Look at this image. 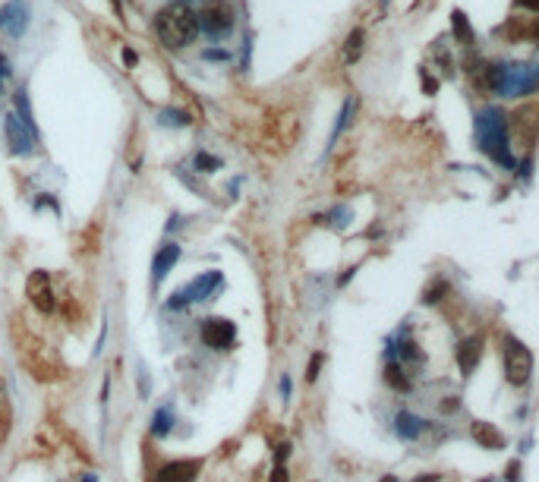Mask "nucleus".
Here are the masks:
<instances>
[{"label":"nucleus","instance_id":"nucleus-1","mask_svg":"<svg viewBox=\"0 0 539 482\" xmlns=\"http://www.w3.org/2000/svg\"><path fill=\"white\" fill-rule=\"evenodd\" d=\"M13 341H16V350H19V363L32 372V378H38V382H57V378L67 375L60 356H57L38 334L28 331L19 318H13Z\"/></svg>","mask_w":539,"mask_h":482},{"label":"nucleus","instance_id":"nucleus-2","mask_svg":"<svg viewBox=\"0 0 539 482\" xmlns=\"http://www.w3.org/2000/svg\"><path fill=\"white\" fill-rule=\"evenodd\" d=\"M476 145L483 155L505 164L514 171V155H511V136H508V114L501 107H486L476 114Z\"/></svg>","mask_w":539,"mask_h":482},{"label":"nucleus","instance_id":"nucleus-3","mask_svg":"<svg viewBox=\"0 0 539 482\" xmlns=\"http://www.w3.org/2000/svg\"><path fill=\"white\" fill-rule=\"evenodd\" d=\"M155 32L167 48H186L196 41L199 35V23H196V13H189L186 6H164L155 16Z\"/></svg>","mask_w":539,"mask_h":482},{"label":"nucleus","instance_id":"nucleus-4","mask_svg":"<svg viewBox=\"0 0 539 482\" xmlns=\"http://www.w3.org/2000/svg\"><path fill=\"white\" fill-rule=\"evenodd\" d=\"M221 284H224L221 272H202L199 277H193L186 287H180L177 294L167 299V309L180 312V309H186V306H193V303H202V299H208L218 287H221Z\"/></svg>","mask_w":539,"mask_h":482},{"label":"nucleus","instance_id":"nucleus-5","mask_svg":"<svg viewBox=\"0 0 539 482\" xmlns=\"http://www.w3.org/2000/svg\"><path fill=\"white\" fill-rule=\"evenodd\" d=\"M234 6L228 0H208L199 13H196V23H199V32L211 35V38H224L234 28Z\"/></svg>","mask_w":539,"mask_h":482},{"label":"nucleus","instance_id":"nucleus-6","mask_svg":"<svg viewBox=\"0 0 539 482\" xmlns=\"http://www.w3.org/2000/svg\"><path fill=\"white\" fill-rule=\"evenodd\" d=\"M533 375V353L527 350V344L517 338L505 341V378L514 388H523Z\"/></svg>","mask_w":539,"mask_h":482},{"label":"nucleus","instance_id":"nucleus-7","mask_svg":"<svg viewBox=\"0 0 539 482\" xmlns=\"http://www.w3.org/2000/svg\"><path fill=\"white\" fill-rule=\"evenodd\" d=\"M4 133H6V145H10V151L16 158H28L35 151V145H38V133H32L16 114L4 117Z\"/></svg>","mask_w":539,"mask_h":482},{"label":"nucleus","instance_id":"nucleus-8","mask_svg":"<svg viewBox=\"0 0 539 482\" xmlns=\"http://www.w3.org/2000/svg\"><path fill=\"white\" fill-rule=\"evenodd\" d=\"M533 89H539V67H523V63H511V67H505L501 95L517 98V95H530Z\"/></svg>","mask_w":539,"mask_h":482},{"label":"nucleus","instance_id":"nucleus-9","mask_svg":"<svg viewBox=\"0 0 539 482\" xmlns=\"http://www.w3.org/2000/svg\"><path fill=\"white\" fill-rule=\"evenodd\" d=\"M199 334H202V341H206V347H211V350H230V347H234V341H237V325L230 318L211 316V318L202 321Z\"/></svg>","mask_w":539,"mask_h":482},{"label":"nucleus","instance_id":"nucleus-10","mask_svg":"<svg viewBox=\"0 0 539 482\" xmlns=\"http://www.w3.org/2000/svg\"><path fill=\"white\" fill-rule=\"evenodd\" d=\"M28 16H32V10H28L26 0H10L0 10V32H6L10 38H23L28 28Z\"/></svg>","mask_w":539,"mask_h":482},{"label":"nucleus","instance_id":"nucleus-11","mask_svg":"<svg viewBox=\"0 0 539 482\" xmlns=\"http://www.w3.org/2000/svg\"><path fill=\"white\" fill-rule=\"evenodd\" d=\"M26 294L32 299V306L38 312H54V290H50V277L48 272H32L26 281Z\"/></svg>","mask_w":539,"mask_h":482},{"label":"nucleus","instance_id":"nucleus-12","mask_svg":"<svg viewBox=\"0 0 539 482\" xmlns=\"http://www.w3.org/2000/svg\"><path fill=\"white\" fill-rule=\"evenodd\" d=\"M202 470V460L196 457H183V460H171L161 470L155 473V482H196Z\"/></svg>","mask_w":539,"mask_h":482},{"label":"nucleus","instance_id":"nucleus-13","mask_svg":"<svg viewBox=\"0 0 539 482\" xmlns=\"http://www.w3.org/2000/svg\"><path fill=\"white\" fill-rule=\"evenodd\" d=\"M483 347H486L483 334H470V338H464L457 344V369H461V375H473L476 372L479 360H483Z\"/></svg>","mask_w":539,"mask_h":482},{"label":"nucleus","instance_id":"nucleus-14","mask_svg":"<svg viewBox=\"0 0 539 482\" xmlns=\"http://www.w3.org/2000/svg\"><path fill=\"white\" fill-rule=\"evenodd\" d=\"M177 262H180V246L177 243H164L161 250L155 252V259H151V287H158V284L174 272Z\"/></svg>","mask_w":539,"mask_h":482},{"label":"nucleus","instance_id":"nucleus-15","mask_svg":"<svg viewBox=\"0 0 539 482\" xmlns=\"http://www.w3.org/2000/svg\"><path fill=\"white\" fill-rule=\"evenodd\" d=\"M470 435H473V441L483 444V448H492V451H501V448H505V435H501L498 429L492 426V422L476 419V422L470 426Z\"/></svg>","mask_w":539,"mask_h":482},{"label":"nucleus","instance_id":"nucleus-16","mask_svg":"<svg viewBox=\"0 0 539 482\" xmlns=\"http://www.w3.org/2000/svg\"><path fill=\"white\" fill-rule=\"evenodd\" d=\"M395 429H397V435L404 438V441H413L422 429H426V419H420L417 413H410V410H400L397 413V422H395Z\"/></svg>","mask_w":539,"mask_h":482},{"label":"nucleus","instance_id":"nucleus-17","mask_svg":"<svg viewBox=\"0 0 539 482\" xmlns=\"http://www.w3.org/2000/svg\"><path fill=\"white\" fill-rule=\"evenodd\" d=\"M174 429V407H158L151 416V435L155 438H167Z\"/></svg>","mask_w":539,"mask_h":482},{"label":"nucleus","instance_id":"nucleus-18","mask_svg":"<svg viewBox=\"0 0 539 482\" xmlns=\"http://www.w3.org/2000/svg\"><path fill=\"white\" fill-rule=\"evenodd\" d=\"M13 101H16V117H19V120H23L26 127L32 129V133H38V127H35V114H32V101H28L26 89H19V92H16V98H13Z\"/></svg>","mask_w":539,"mask_h":482},{"label":"nucleus","instance_id":"nucleus-19","mask_svg":"<svg viewBox=\"0 0 539 482\" xmlns=\"http://www.w3.org/2000/svg\"><path fill=\"white\" fill-rule=\"evenodd\" d=\"M385 382H388L395 391H410V378H407V372L400 369V363H388V366H385Z\"/></svg>","mask_w":539,"mask_h":482},{"label":"nucleus","instance_id":"nucleus-20","mask_svg":"<svg viewBox=\"0 0 539 482\" xmlns=\"http://www.w3.org/2000/svg\"><path fill=\"white\" fill-rule=\"evenodd\" d=\"M193 164H196V171H199V173H211V171H218V167H221V161H218L215 155H208V151H199Z\"/></svg>","mask_w":539,"mask_h":482},{"label":"nucleus","instance_id":"nucleus-21","mask_svg":"<svg viewBox=\"0 0 539 482\" xmlns=\"http://www.w3.org/2000/svg\"><path fill=\"white\" fill-rule=\"evenodd\" d=\"M10 419H13V413H10V397H6V391H4V385H0V432H10Z\"/></svg>","mask_w":539,"mask_h":482},{"label":"nucleus","instance_id":"nucleus-22","mask_svg":"<svg viewBox=\"0 0 539 482\" xmlns=\"http://www.w3.org/2000/svg\"><path fill=\"white\" fill-rule=\"evenodd\" d=\"M158 120H161V127H186V114H180V111H161L158 114Z\"/></svg>","mask_w":539,"mask_h":482},{"label":"nucleus","instance_id":"nucleus-23","mask_svg":"<svg viewBox=\"0 0 539 482\" xmlns=\"http://www.w3.org/2000/svg\"><path fill=\"white\" fill-rule=\"evenodd\" d=\"M360 41H363V32H353L351 38H347V50H344V60L347 63H353L356 57H360V48H363Z\"/></svg>","mask_w":539,"mask_h":482},{"label":"nucleus","instance_id":"nucleus-24","mask_svg":"<svg viewBox=\"0 0 539 482\" xmlns=\"http://www.w3.org/2000/svg\"><path fill=\"white\" fill-rule=\"evenodd\" d=\"M351 111H353V101H344V111H341V117H338V123H334V133H331V145L338 142V136L344 133V127H347V117H351Z\"/></svg>","mask_w":539,"mask_h":482},{"label":"nucleus","instance_id":"nucleus-25","mask_svg":"<svg viewBox=\"0 0 539 482\" xmlns=\"http://www.w3.org/2000/svg\"><path fill=\"white\" fill-rule=\"evenodd\" d=\"M10 60H6V57L4 54H0V98H4V95H6V82H10Z\"/></svg>","mask_w":539,"mask_h":482},{"label":"nucleus","instance_id":"nucleus-26","mask_svg":"<svg viewBox=\"0 0 539 482\" xmlns=\"http://www.w3.org/2000/svg\"><path fill=\"white\" fill-rule=\"evenodd\" d=\"M445 290H448V284H445V281H435V284H432V287H429V290H426V296H422V299H426V303H429V306H432V303H435V299H442V294H445Z\"/></svg>","mask_w":539,"mask_h":482},{"label":"nucleus","instance_id":"nucleus-27","mask_svg":"<svg viewBox=\"0 0 539 482\" xmlns=\"http://www.w3.org/2000/svg\"><path fill=\"white\" fill-rule=\"evenodd\" d=\"M454 28H457V35H464V38L470 41V26H467V16H464V13H454Z\"/></svg>","mask_w":539,"mask_h":482},{"label":"nucleus","instance_id":"nucleus-28","mask_svg":"<svg viewBox=\"0 0 539 482\" xmlns=\"http://www.w3.org/2000/svg\"><path fill=\"white\" fill-rule=\"evenodd\" d=\"M319 366H322V353H316L309 360V369H306V378H309V382H316L319 378Z\"/></svg>","mask_w":539,"mask_h":482},{"label":"nucleus","instance_id":"nucleus-29","mask_svg":"<svg viewBox=\"0 0 539 482\" xmlns=\"http://www.w3.org/2000/svg\"><path fill=\"white\" fill-rule=\"evenodd\" d=\"M272 482H287V470H284V464L274 466V473H272Z\"/></svg>","mask_w":539,"mask_h":482},{"label":"nucleus","instance_id":"nucleus-30","mask_svg":"<svg viewBox=\"0 0 539 482\" xmlns=\"http://www.w3.org/2000/svg\"><path fill=\"white\" fill-rule=\"evenodd\" d=\"M206 60H228V50H206Z\"/></svg>","mask_w":539,"mask_h":482},{"label":"nucleus","instance_id":"nucleus-31","mask_svg":"<svg viewBox=\"0 0 539 482\" xmlns=\"http://www.w3.org/2000/svg\"><path fill=\"white\" fill-rule=\"evenodd\" d=\"M527 35H530V38H533L536 45H539V19H533V23L527 26Z\"/></svg>","mask_w":539,"mask_h":482},{"label":"nucleus","instance_id":"nucleus-32","mask_svg":"<svg viewBox=\"0 0 539 482\" xmlns=\"http://www.w3.org/2000/svg\"><path fill=\"white\" fill-rule=\"evenodd\" d=\"M521 6H527V10H533V13H539V0H517Z\"/></svg>","mask_w":539,"mask_h":482},{"label":"nucleus","instance_id":"nucleus-33","mask_svg":"<svg viewBox=\"0 0 539 482\" xmlns=\"http://www.w3.org/2000/svg\"><path fill=\"white\" fill-rule=\"evenodd\" d=\"M281 394H284V397H290V378L287 375L281 378Z\"/></svg>","mask_w":539,"mask_h":482},{"label":"nucleus","instance_id":"nucleus-34","mask_svg":"<svg viewBox=\"0 0 539 482\" xmlns=\"http://www.w3.org/2000/svg\"><path fill=\"white\" fill-rule=\"evenodd\" d=\"M413 482H439V473H429V476H420V479H413Z\"/></svg>","mask_w":539,"mask_h":482},{"label":"nucleus","instance_id":"nucleus-35","mask_svg":"<svg viewBox=\"0 0 539 482\" xmlns=\"http://www.w3.org/2000/svg\"><path fill=\"white\" fill-rule=\"evenodd\" d=\"M517 470H521V466H517V464L508 466V479H517Z\"/></svg>","mask_w":539,"mask_h":482},{"label":"nucleus","instance_id":"nucleus-36","mask_svg":"<svg viewBox=\"0 0 539 482\" xmlns=\"http://www.w3.org/2000/svg\"><path fill=\"white\" fill-rule=\"evenodd\" d=\"M82 482H98V473H89V476H85Z\"/></svg>","mask_w":539,"mask_h":482},{"label":"nucleus","instance_id":"nucleus-37","mask_svg":"<svg viewBox=\"0 0 539 482\" xmlns=\"http://www.w3.org/2000/svg\"><path fill=\"white\" fill-rule=\"evenodd\" d=\"M378 482H397L395 476H385V479H378Z\"/></svg>","mask_w":539,"mask_h":482}]
</instances>
